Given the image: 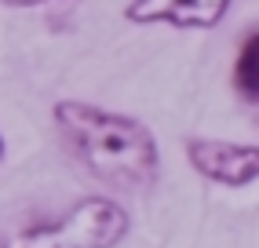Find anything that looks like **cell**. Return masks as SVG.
Returning <instances> with one entry per match:
<instances>
[{"instance_id": "cell-1", "label": "cell", "mask_w": 259, "mask_h": 248, "mask_svg": "<svg viewBox=\"0 0 259 248\" xmlns=\"http://www.w3.org/2000/svg\"><path fill=\"white\" fill-rule=\"evenodd\" d=\"M55 132L92 179L124 193H146L161 179V146L139 117L106 110L84 99L51 106Z\"/></svg>"}, {"instance_id": "cell-2", "label": "cell", "mask_w": 259, "mask_h": 248, "mask_svg": "<svg viewBox=\"0 0 259 248\" xmlns=\"http://www.w3.org/2000/svg\"><path fill=\"white\" fill-rule=\"evenodd\" d=\"M132 230L128 208L113 197H84L59 219L29 223L0 241V248H117Z\"/></svg>"}, {"instance_id": "cell-3", "label": "cell", "mask_w": 259, "mask_h": 248, "mask_svg": "<svg viewBox=\"0 0 259 248\" xmlns=\"http://www.w3.org/2000/svg\"><path fill=\"white\" fill-rule=\"evenodd\" d=\"M186 164L201 179L227 190H245L259 179V143H230V139L190 135L183 143Z\"/></svg>"}, {"instance_id": "cell-4", "label": "cell", "mask_w": 259, "mask_h": 248, "mask_svg": "<svg viewBox=\"0 0 259 248\" xmlns=\"http://www.w3.org/2000/svg\"><path fill=\"white\" fill-rule=\"evenodd\" d=\"M234 0H128L124 19L132 26H171V29H215Z\"/></svg>"}, {"instance_id": "cell-5", "label": "cell", "mask_w": 259, "mask_h": 248, "mask_svg": "<svg viewBox=\"0 0 259 248\" xmlns=\"http://www.w3.org/2000/svg\"><path fill=\"white\" fill-rule=\"evenodd\" d=\"M230 84H234V92L259 106V29H252L245 40H241L237 48V59H234V73H230Z\"/></svg>"}, {"instance_id": "cell-6", "label": "cell", "mask_w": 259, "mask_h": 248, "mask_svg": "<svg viewBox=\"0 0 259 248\" xmlns=\"http://www.w3.org/2000/svg\"><path fill=\"white\" fill-rule=\"evenodd\" d=\"M4 8H40V4H48V0H0Z\"/></svg>"}, {"instance_id": "cell-7", "label": "cell", "mask_w": 259, "mask_h": 248, "mask_svg": "<svg viewBox=\"0 0 259 248\" xmlns=\"http://www.w3.org/2000/svg\"><path fill=\"white\" fill-rule=\"evenodd\" d=\"M4 150H8V146H4V135H0V161H4Z\"/></svg>"}]
</instances>
